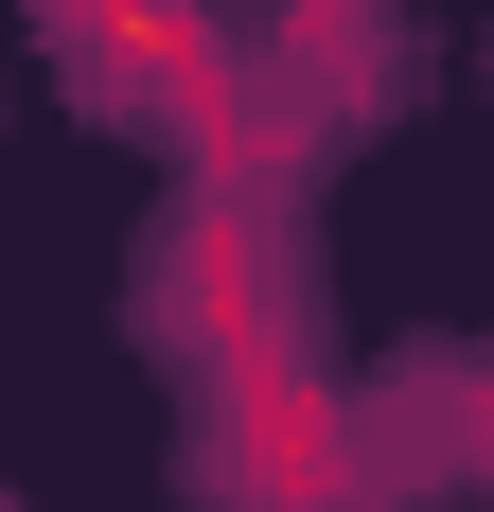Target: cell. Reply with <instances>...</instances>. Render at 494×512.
<instances>
[{
	"mask_svg": "<svg viewBox=\"0 0 494 512\" xmlns=\"http://www.w3.org/2000/svg\"><path fill=\"white\" fill-rule=\"evenodd\" d=\"M477 460H494V389H477Z\"/></svg>",
	"mask_w": 494,
	"mask_h": 512,
	"instance_id": "6da1fadb",
	"label": "cell"
}]
</instances>
